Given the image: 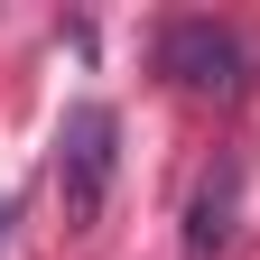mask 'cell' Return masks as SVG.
<instances>
[{
	"label": "cell",
	"instance_id": "cell-4",
	"mask_svg": "<svg viewBox=\"0 0 260 260\" xmlns=\"http://www.w3.org/2000/svg\"><path fill=\"white\" fill-rule=\"evenodd\" d=\"M0 233H10V205H0Z\"/></svg>",
	"mask_w": 260,
	"mask_h": 260
},
{
	"label": "cell",
	"instance_id": "cell-1",
	"mask_svg": "<svg viewBox=\"0 0 260 260\" xmlns=\"http://www.w3.org/2000/svg\"><path fill=\"white\" fill-rule=\"evenodd\" d=\"M121 140V121L103 112V103H75L56 121V195H65V223H93L103 214V195H112V149Z\"/></svg>",
	"mask_w": 260,
	"mask_h": 260
},
{
	"label": "cell",
	"instance_id": "cell-3",
	"mask_svg": "<svg viewBox=\"0 0 260 260\" xmlns=\"http://www.w3.org/2000/svg\"><path fill=\"white\" fill-rule=\"evenodd\" d=\"M233 195H242V168L223 158V168L195 186V223H186V251H195V260H214L223 242H233Z\"/></svg>",
	"mask_w": 260,
	"mask_h": 260
},
{
	"label": "cell",
	"instance_id": "cell-2",
	"mask_svg": "<svg viewBox=\"0 0 260 260\" xmlns=\"http://www.w3.org/2000/svg\"><path fill=\"white\" fill-rule=\"evenodd\" d=\"M158 75H177L186 93H242L251 84V47L214 19H168L158 28Z\"/></svg>",
	"mask_w": 260,
	"mask_h": 260
}]
</instances>
